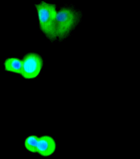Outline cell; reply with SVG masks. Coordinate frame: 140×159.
Masks as SVG:
<instances>
[{"instance_id":"obj_4","label":"cell","mask_w":140,"mask_h":159,"mask_svg":"<svg viewBox=\"0 0 140 159\" xmlns=\"http://www.w3.org/2000/svg\"><path fill=\"white\" fill-rule=\"evenodd\" d=\"M56 143L51 136H43L39 137L37 146V153L42 157L52 156L56 151Z\"/></svg>"},{"instance_id":"obj_6","label":"cell","mask_w":140,"mask_h":159,"mask_svg":"<svg viewBox=\"0 0 140 159\" xmlns=\"http://www.w3.org/2000/svg\"><path fill=\"white\" fill-rule=\"evenodd\" d=\"M38 138L36 135H31L26 138L24 146L27 151L31 153H36Z\"/></svg>"},{"instance_id":"obj_1","label":"cell","mask_w":140,"mask_h":159,"mask_svg":"<svg viewBox=\"0 0 140 159\" xmlns=\"http://www.w3.org/2000/svg\"><path fill=\"white\" fill-rule=\"evenodd\" d=\"M81 15L70 6H64L57 11L56 18V39L67 38L74 30L80 21Z\"/></svg>"},{"instance_id":"obj_2","label":"cell","mask_w":140,"mask_h":159,"mask_svg":"<svg viewBox=\"0 0 140 159\" xmlns=\"http://www.w3.org/2000/svg\"><path fill=\"white\" fill-rule=\"evenodd\" d=\"M40 28L49 39L56 40V18L57 10L55 5L41 1L36 5Z\"/></svg>"},{"instance_id":"obj_3","label":"cell","mask_w":140,"mask_h":159,"mask_svg":"<svg viewBox=\"0 0 140 159\" xmlns=\"http://www.w3.org/2000/svg\"><path fill=\"white\" fill-rule=\"evenodd\" d=\"M21 76L27 80L34 79L40 74L43 67V61L38 54L31 52L26 54L22 60Z\"/></svg>"},{"instance_id":"obj_5","label":"cell","mask_w":140,"mask_h":159,"mask_svg":"<svg viewBox=\"0 0 140 159\" xmlns=\"http://www.w3.org/2000/svg\"><path fill=\"white\" fill-rule=\"evenodd\" d=\"M5 70L7 72L21 75L22 73V61L15 57H9L4 62Z\"/></svg>"}]
</instances>
